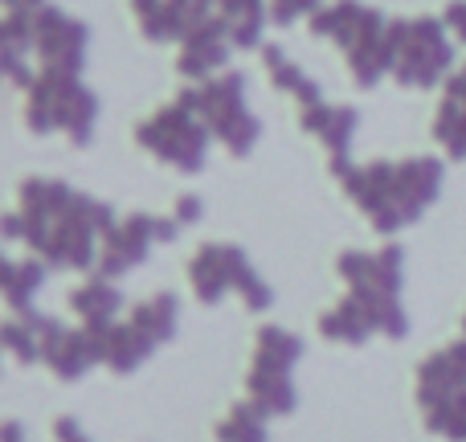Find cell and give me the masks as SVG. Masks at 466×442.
<instances>
[{
	"label": "cell",
	"instance_id": "obj_1",
	"mask_svg": "<svg viewBox=\"0 0 466 442\" xmlns=\"http://www.w3.org/2000/svg\"><path fill=\"white\" fill-rule=\"evenodd\" d=\"M115 221V210L98 197L54 177H29L21 185L16 213L5 218V233L21 238L54 271H90L98 266V250Z\"/></svg>",
	"mask_w": 466,
	"mask_h": 442
},
{
	"label": "cell",
	"instance_id": "obj_2",
	"mask_svg": "<svg viewBox=\"0 0 466 442\" xmlns=\"http://www.w3.org/2000/svg\"><path fill=\"white\" fill-rule=\"evenodd\" d=\"M331 177L348 193V201L369 218L377 233H401L413 225L442 193V160L438 156H410V160H372V164H352L348 160H328Z\"/></svg>",
	"mask_w": 466,
	"mask_h": 442
},
{
	"label": "cell",
	"instance_id": "obj_3",
	"mask_svg": "<svg viewBox=\"0 0 466 442\" xmlns=\"http://www.w3.org/2000/svg\"><path fill=\"white\" fill-rule=\"evenodd\" d=\"M339 279L348 283V303L369 320L372 332L389 340H401L410 332V315L401 307V279H405V250L380 246V250H344L336 258Z\"/></svg>",
	"mask_w": 466,
	"mask_h": 442
},
{
	"label": "cell",
	"instance_id": "obj_4",
	"mask_svg": "<svg viewBox=\"0 0 466 442\" xmlns=\"http://www.w3.org/2000/svg\"><path fill=\"white\" fill-rule=\"evenodd\" d=\"M389 21L380 8L360 5V0H331L311 16V33L319 41L339 46L356 87H377L389 74Z\"/></svg>",
	"mask_w": 466,
	"mask_h": 442
},
{
	"label": "cell",
	"instance_id": "obj_5",
	"mask_svg": "<svg viewBox=\"0 0 466 442\" xmlns=\"http://www.w3.org/2000/svg\"><path fill=\"white\" fill-rule=\"evenodd\" d=\"M25 123L37 136L62 131L70 144L86 148L98 123V95L82 82V74L33 70V78L25 82Z\"/></svg>",
	"mask_w": 466,
	"mask_h": 442
},
{
	"label": "cell",
	"instance_id": "obj_6",
	"mask_svg": "<svg viewBox=\"0 0 466 442\" xmlns=\"http://www.w3.org/2000/svg\"><path fill=\"white\" fill-rule=\"evenodd\" d=\"M454 70V37L438 16L389 21V74L410 90H430Z\"/></svg>",
	"mask_w": 466,
	"mask_h": 442
},
{
	"label": "cell",
	"instance_id": "obj_7",
	"mask_svg": "<svg viewBox=\"0 0 466 442\" xmlns=\"http://www.w3.org/2000/svg\"><path fill=\"white\" fill-rule=\"evenodd\" d=\"M209 123L201 119V111L193 107V98L180 90L172 103L156 107L144 123L136 128V144L144 148L147 156H156L160 164L185 172V177H197L205 169V156H209Z\"/></svg>",
	"mask_w": 466,
	"mask_h": 442
},
{
	"label": "cell",
	"instance_id": "obj_8",
	"mask_svg": "<svg viewBox=\"0 0 466 442\" xmlns=\"http://www.w3.org/2000/svg\"><path fill=\"white\" fill-rule=\"evenodd\" d=\"M418 406L434 435L466 442V336L418 365Z\"/></svg>",
	"mask_w": 466,
	"mask_h": 442
},
{
	"label": "cell",
	"instance_id": "obj_9",
	"mask_svg": "<svg viewBox=\"0 0 466 442\" xmlns=\"http://www.w3.org/2000/svg\"><path fill=\"white\" fill-rule=\"evenodd\" d=\"M303 356V340L290 336L279 324H266L254 332V361L246 373V394L266 418H287L299 406V389L290 369Z\"/></svg>",
	"mask_w": 466,
	"mask_h": 442
},
{
	"label": "cell",
	"instance_id": "obj_10",
	"mask_svg": "<svg viewBox=\"0 0 466 442\" xmlns=\"http://www.w3.org/2000/svg\"><path fill=\"white\" fill-rule=\"evenodd\" d=\"M188 287L201 299L205 307L221 303L229 295L246 299L249 312H266L274 303L270 283H262V274L254 271V262L246 258L241 246H229V242H205L193 258H188Z\"/></svg>",
	"mask_w": 466,
	"mask_h": 442
},
{
	"label": "cell",
	"instance_id": "obj_11",
	"mask_svg": "<svg viewBox=\"0 0 466 442\" xmlns=\"http://www.w3.org/2000/svg\"><path fill=\"white\" fill-rule=\"evenodd\" d=\"M177 324H180L177 295L164 291V295L144 299V303L131 307L127 320L103 328V365L115 373H136L156 348L177 336Z\"/></svg>",
	"mask_w": 466,
	"mask_h": 442
},
{
	"label": "cell",
	"instance_id": "obj_12",
	"mask_svg": "<svg viewBox=\"0 0 466 442\" xmlns=\"http://www.w3.org/2000/svg\"><path fill=\"white\" fill-rule=\"evenodd\" d=\"M185 95L193 98V107L201 111V119L209 123L213 139H218L229 156L246 160V156L258 148V139H262V123L254 119V111H249L246 78H241L238 70H221L218 78L197 82V87H188Z\"/></svg>",
	"mask_w": 466,
	"mask_h": 442
},
{
	"label": "cell",
	"instance_id": "obj_13",
	"mask_svg": "<svg viewBox=\"0 0 466 442\" xmlns=\"http://www.w3.org/2000/svg\"><path fill=\"white\" fill-rule=\"evenodd\" d=\"M185 225L177 221V213L160 218V213H131V218H119L111 225V233L103 238V250H98V274L106 279H119L131 266L147 262L156 242H172Z\"/></svg>",
	"mask_w": 466,
	"mask_h": 442
},
{
	"label": "cell",
	"instance_id": "obj_14",
	"mask_svg": "<svg viewBox=\"0 0 466 442\" xmlns=\"http://www.w3.org/2000/svg\"><path fill=\"white\" fill-rule=\"evenodd\" d=\"M41 365H49L57 381H78L95 365H103V328H66L62 320H49L46 344H41Z\"/></svg>",
	"mask_w": 466,
	"mask_h": 442
},
{
	"label": "cell",
	"instance_id": "obj_15",
	"mask_svg": "<svg viewBox=\"0 0 466 442\" xmlns=\"http://www.w3.org/2000/svg\"><path fill=\"white\" fill-rule=\"evenodd\" d=\"M229 46H233L229 25L221 21V13L209 16V21H201L185 41H180L177 70L185 74V78H193V82L218 78V74L226 70V62H229Z\"/></svg>",
	"mask_w": 466,
	"mask_h": 442
},
{
	"label": "cell",
	"instance_id": "obj_16",
	"mask_svg": "<svg viewBox=\"0 0 466 442\" xmlns=\"http://www.w3.org/2000/svg\"><path fill=\"white\" fill-rule=\"evenodd\" d=\"M70 312L78 315V324H86V328H111V324H119L123 291L115 287V279L90 271L86 283H78V287L70 291Z\"/></svg>",
	"mask_w": 466,
	"mask_h": 442
},
{
	"label": "cell",
	"instance_id": "obj_17",
	"mask_svg": "<svg viewBox=\"0 0 466 442\" xmlns=\"http://www.w3.org/2000/svg\"><path fill=\"white\" fill-rule=\"evenodd\" d=\"M434 139L454 160H466V66L446 78V95L434 115Z\"/></svg>",
	"mask_w": 466,
	"mask_h": 442
},
{
	"label": "cell",
	"instance_id": "obj_18",
	"mask_svg": "<svg viewBox=\"0 0 466 442\" xmlns=\"http://www.w3.org/2000/svg\"><path fill=\"white\" fill-rule=\"evenodd\" d=\"M262 66H266V74H270V87L295 98L299 111H307V107L323 103L319 82H315L299 62H290V57L282 54V46H274V41H270V46H262Z\"/></svg>",
	"mask_w": 466,
	"mask_h": 442
},
{
	"label": "cell",
	"instance_id": "obj_19",
	"mask_svg": "<svg viewBox=\"0 0 466 442\" xmlns=\"http://www.w3.org/2000/svg\"><path fill=\"white\" fill-rule=\"evenodd\" d=\"M54 315H41V312H21V315H8L5 328H0V344L13 361L33 365L41 361V344H46V332Z\"/></svg>",
	"mask_w": 466,
	"mask_h": 442
},
{
	"label": "cell",
	"instance_id": "obj_20",
	"mask_svg": "<svg viewBox=\"0 0 466 442\" xmlns=\"http://www.w3.org/2000/svg\"><path fill=\"white\" fill-rule=\"evenodd\" d=\"M221 21L229 25V37L238 49H258L262 29L270 21V0H218Z\"/></svg>",
	"mask_w": 466,
	"mask_h": 442
},
{
	"label": "cell",
	"instance_id": "obj_21",
	"mask_svg": "<svg viewBox=\"0 0 466 442\" xmlns=\"http://www.w3.org/2000/svg\"><path fill=\"white\" fill-rule=\"evenodd\" d=\"M0 283H5V307H8V315L33 312V295H37L41 283H46V262H41L37 254H29L25 262H8L5 274H0Z\"/></svg>",
	"mask_w": 466,
	"mask_h": 442
},
{
	"label": "cell",
	"instance_id": "obj_22",
	"mask_svg": "<svg viewBox=\"0 0 466 442\" xmlns=\"http://www.w3.org/2000/svg\"><path fill=\"white\" fill-rule=\"evenodd\" d=\"M131 16H136L139 33H144L147 41H156V46H164V41H185V29H180L177 13H172V0H131Z\"/></svg>",
	"mask_w": 466,
	"mask_h": 442
},
{
	"label": "cell",
	"instance_id": "obj_23",
	"mask_svg": "<svg viewBox=\"0 0 466 442\" xmlns=\"http://www.w3.org/2000/svg\"><path fill=\"white\" fill-rule=\"evenodd\" d=\"M319 332H323V340H336V344H364L369 336H377V332L369 328V320H364L348 299H339L331 312L319 315Z\"/></svg>",
	"mask_w": 466,
	"mask_h": 442
},
{
	"label": "cell",
	"instance_id": "obj_24",
	"mask_svg": "<svg viewBox=\"0 0 466 442\" xmlns=\"http://www.w3.org/2000/svg\"><path fill=\"white\" fill-rule=\"evenodd\" d=\"M218 442H266V414L254 402H233L218 422Z\"/></svg>",
	"mask_w": 466,
	"mask_h": 442
},
{
	"label": "cell",
	"instance_id": "obj_25",
	"mask_svg": "<svg viewBox=\"0 0 466 442\" xmlns=\"http://www.w3.org/2000/svg\"><path fill=\"white\" fill-rule=\"evenodd\" d=\"M319 0H270V21L274 25H282V29H287V25H295V21H311L315 13H319Z\"/></svg>",
	"mask_w": 466,
	"mask_h": 442
},
{
	"label": "cell",
	"instance_id": "obj_26",
	"mask_svg": "<svg viewBox=\"0 0 466 442\" xmlns=\"http://www.w3.org/2000/svg\"><path fill=\"white\" fill-rule=\"evenodd\" d=\"M442 21H446V29H451V37L466 46V0H451L446 13H442Z\"/></svg>",
	"mask_w": 466,
	"mask_h": 442
},
{
	"label": "cell",
	"instance_id": "obj_27",
	"mask_svg": "<svg viewBox=\"0 0 466 442\" xmlns=\"http://www.w3.org/2000/svg\"><path fill=\"white\" fill-rule=\"evenodd\" d=\"M172 213H177L180 225H197V221H201V201H197V197H180Z\"/></svg>",
	"mask_w": 466,
	"mask_h": 442
},
{
	"label": "cell",
	"instance_id": "obj_28",
	"mask_svg": "<svg viewBox=\"0 0 466 442\" xmlns=\"http://www.w3.org/2000/svg\"><path fill=\"white\" fill-rule=\"evenodd\" d=\"M0 442H25L21 422H5V430H0Z\"/></svg>",
	"mask_w": 466,
	"mask_h": 442
},
{
	"label": "cell",
	"instance_id": "obj_29",
	"mask_svg": "<svg viewBox=\"0 0 466 442\" xmlns=\"http://www.w3.org/2000/svg\"><path fill=\"white\" fill-rule=\"evenodd\" d=\"M5 5V13L8 8H37V5H46V0H0Z\"/></svg>",
	"mask_w": 466,
	"mask_h": 442
},
{
	"label": "cell",
	"instance_id": "obj_30",
	"mask_svg": "<svg viewBox=\"0 0 466 442\" xmlns=\"http://www.w3.org/2000/svg\"><path fill=\"white\" fill-rule=\"evenodd\" d=\"M462 336H466V312H462Z\"/></svg>",
	"mask_w": 466,
	"mask_h": 442
}]
</instances>
